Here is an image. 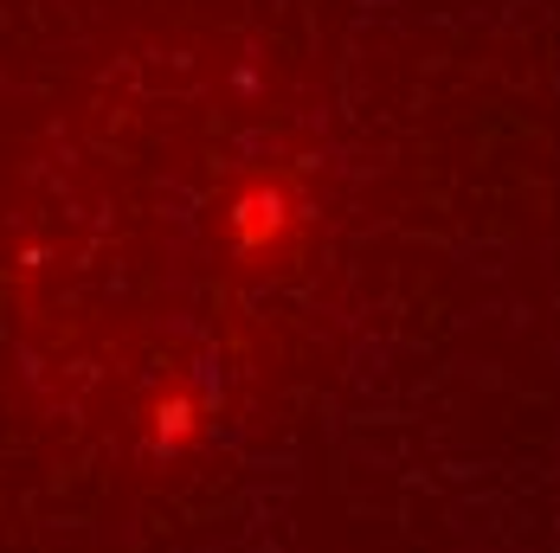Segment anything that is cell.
Here are the masks:
<instances>
[{"label":"cell","mask_w":560,"mask_h":553,"mask_svg":"<svg viewBox=\"0 0 560 553\" xmlns=\"http://www.w3.org/2000/svg\"><path fill=\"white\" fill-rule=\"evenodd\" d=\"M303 213L310 207H303L290 174H252L232 193V207H225V238H232L238 258H278L283 245L303 232Z\"/></svg>","instance_id":"obj_1"},{"label":"cell","mask_w":560,"mask_h":553,"mask_svg":"<svg viewBox=\"0 0 560 553\" xmlns=\"http://www.w3.org/2000/svg\"><path fill=\"white\" fill-rule=\"evenodd\" d=\"M194 432H200V405H194L187 392H174V399H162V405H155V438L168 444V450H180Z\"/></svg>","instance_id":"obj_2"}]
</instances>
